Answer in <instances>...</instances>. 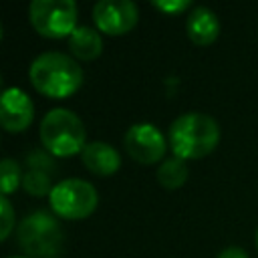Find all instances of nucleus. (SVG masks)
Returning <instances> with one entry per match:
<instances>
[{
	"mask_svg": "<svg viewBox=\"0 0 258 258\" xmlns=\"http://www.w3.org/2000/svg\"><path fill=\"white\" fill-rule=\"evenodd\" d=\"M87 133L81 117L69 109H50L40 121V141L44 149L56 157L83 153Z\"/></svg>",
	"mask_w": 258,
	"mask_h": 258,
	"instance_id": "3",
	"label": "nucleus"
},
{
	"mask_svg": "<svg viewBox=\"0 0 258 258\" xmlns=\"http://www.w3.org/2000/svg\"><path fill=\"white\" fill-rule=\"evenodd\" d=\"M139 8L131 0H101L93 6V22L99 32L123 36L135 28Z\"/></svg>",
	"mask_w": 258,
	"mask_h": 258,
	"instance_id": "8",
	"label": "nucleus"
},
{
	"mask_svg": "<svg viewBox=\"0 0 258 258\" xmlns=\"http://www.w3.org/2000/svg\"><path fill=\"white\" fill-rule=\"evenodd\" d=\"M16 238L28 258H58L64 242L58 220L42 210L28 214L18 224Z\"/></svg>",
	"mask_w": 258,
	"mask_h": 258,
	"instance_id": "4",
	"label": "nucleus"
},
{
	"mask_svg": "<svg viewBox=\"0 0 258 258\" xmlns=\"http://www.w3.org/2000/svg\"><path fill=\"white\" fill-rule=\"evenodd\" d=\"M0 218H2L0 240H8L10 232L14 230V210H12V204H10L8 196H2V200H0Z\"/></svg>",
	"mask_w": 258,
	"mask_h": 258,
	"instance_id": "16",
	"label": "nucleus"
},
{
	"mask_svg": "<svg viewBox=\"0 0 258 258\" xmlns=\"http://www.w3.org/2000/svg\"><path fill=\"white\" fill-rule=\"evenodd\" d=\"M69 50L79 60H95L103 50L101 34L97 32V28L81 24L69 36Z\"/></svg>",
	"mask_w": 258,
	"mask_h": 258,
	"instance_id": "12",
	"label": "nucleus"
},
{
	"mask_svg": "<svg viewBox=\"0 0 258 258\" xmlns=\"http://www.w3.org/2000/svg\"><path fill=\"white\" fill-rule=\"evenodd\" d=\"M22 187L26 194L34 196V198H42V196H50L52 185H50V173L46 169L40 167H28V171L22 177Z\"/></svg>",
	"mask_w": 258,
	"mask_h": 258,
	"instance_id": "14",
	"label": "nucleus"
},
{
	"mask_svg": "<svg viewBox=\"0 0 258 258\" xmlns=\"http://www.w3.org/2000/svg\"><path fill=\"white\" fill-rule=\"evenodd\" d=\"M48 202H50V210L56 216L64 220H83L97 210L99 194L93 183L71 177L52 185Z\"/></svg>",
	"mask_w": 258,
	"mask_h": 258,
	"instance_id": "5",
	"label": "nucleus"
},
{
	"mask_svg": "<svg viewBox=\"0 0 258 258\" xmlns=\"http://www.w3.org/2000/svg\"><path fill=\"white\" fill-rule=\"evenodd\" d=\"M0 181H2V196H10L20 183H22V173H20V165L10 159V157H4L2 163H0Z\"/></svg>",
	"mask_w": 258,
	"mask_h": 258,
	"instance_id": "15",
	"label": "nucleus"
},
{
	"mask_svg": "<svg viewBox=\"0 0 258 258\" xmlns=\"http://www.w3.org/2000/svg\"><path fill=\"white\" fill-rule=\"evenodd\" d=\"M256 246H258V230H256Z\"/></svg>",
	"mask_w": 258,
	"mask_h": 258,
	"instance_id": "20",
	"label": "nucleus"
},
{
	"mask_svg": "<svg viewBox=\"0 0 258 258\" xmlns=\"http://www.w3.org/2000/svg\"><path fill=\"white\" fill-rule=\"evenodd\" d=\"M216 258H248V254H246V250H242L238 246H228Z\"/></svg>",
	"mask_w": 258,
	"mask_h": 258,
	"instance_id": "18",
	"label": "nucleus"
},
{
	"mask_svg": "<svg viewBox=\"0 0 258 258\" xmlns=\"http://www.w3.org/2000/svg\"><path fill=\"white\" fill-rule=\"evenodd\" d=\"M81 159H83L85 167L91 173L101 175V177L113 175L121 167V155H119V151L113 145L105 143V141L87 143V147L81 153Z\"/></svg>",
	"mask_w": 258,
	"mask_h": 258,
	"instance_id": "11",
	"label": "nucleus"
},
{
	"mask_svg": "<svg viewBox=\"0 0 258 258\" xmlns=\"http://www.w3.org/2000/svg\"><path fill=\"white\" fill-rule=\"evenodd\" d=\"M167 139L175 157L202 159L220 143V125L206 113H183L171 121Z\"/></svg>",
	"mask_w": 258,
	"mask_h": 258,
	"instance_id": "2",
	"label": "nucleus"
},
{
	"mask_svg": "<svg viewBox=\"0 0 258 258\" xmlns=\"http://www.w3.org/2000/svg\"><path fill=\"white\" fill-rule=\"evenodd\" d=\"M187 38L198 46H208L220 36V20L214 10L206 6H194L185 20Z\"/></svg>",
	"mask_w": 258,
	"mask_h": 258,
	"instance_id": "10",
	"label": "nucleus"
},
{
	"mask_svg": "<svg viewBox=\"0 0 258 258\" xmlns=\"http://www.w3.org/2000/svg\"><path fill=\"white\" fill-rule=\"evenodd\" d=\"M28 79L40 95L48 99H67L81 89L83 69L73 56L48 50L30 62Z\"/></svg>",
	"mask_w": 258,
	"mask_h": 258,
	"instance_id": "1",
	"label": "nucleus"
},
{
	"mask_svg": "<svg viewBox=\"0 0 258 258\" xmlns=\"http://www.w3.org/2000/svg\"><path fill=\"white\" fill-rule=\"evenodd\" d=\"M34 119V103L18 87H8L0 99V123L8 133H22Z\"/></svg>",
	"mask_w": 258,
	"mask_h": 258,
	"instance_id": "9",
	"label": "nucleus"
},
{
	"mask_svg": "<svg viewBox=\"0 0 258 258\" xmlns=\"http://www.w3.org/2000/svg\"><path fill=\"white\" fill-rule=\"evenodd\" d=\"M189 175L187 163L179 157H167L165 161H161V165L157 167V183L165 189H177L185 183Z\"/></svg>",
	"mask_w": 258,
	"mask_h": 258,
	"instance_id": "13",
	"label": "nucleus"
},
{
	"mask_svg": "<svg viewBox=\"0 0 258 258\" xmlns=\"http://www.w3.org/2000/svg\"><path fill=\"white\" fill-rule=\"evenodd\" d=\"M153 8L171 16V14H179L183 10H189L191 2H187V0H153Z\"/></svg>",
	"mask_w": 258,
	"mask_h": 258,
	"instance_id": "17",
	"label": "nucleus"
},
{
	"mask_svg": "<svg viewBox=\"0 0 258 258\" xmlns=\"http://www.w3.org/2000/svg\"><path fill=\"white\" fill-rule=\"evenodd\" d=\"M77 4L73 0H34L28 4V20L44 38H64L77 28Z\"/></svg>",
	"mask_w": 258,
	"mask_h": 258,
	"instance_id": "6",
	"label": "nucleus"
},
{
	"mask_svg": "<svg viewBox=\"0 0 258 258\" xmlns=\"http://www.w3.org/2000/svg\"><path fill=\"white\" fill-rule=\"evenodd\" d=\"M8 258H28V256H8Z\"/></svg>",
	"mask_w": 258,
	"mask_h": 258,
	"instance_id": "19",
	"label": "nucleus"
},
{
	"mask_svg": "<svg viewBox=\"0 0 258 258\" xmlns=\"http://www.w3.org/2000/svg\"><path fill=\"white\" fill-rule=\"evenodd\" d=\"M123 145L129 157L141 165H153L161 161L167 151V141L153 123L131 125L123 135Z\"/></svg>",
	"mask_w": 258,
	"mask_h": 258,
	"instance_id": "7",
	"label": "nucleus"
}]
</instances>
